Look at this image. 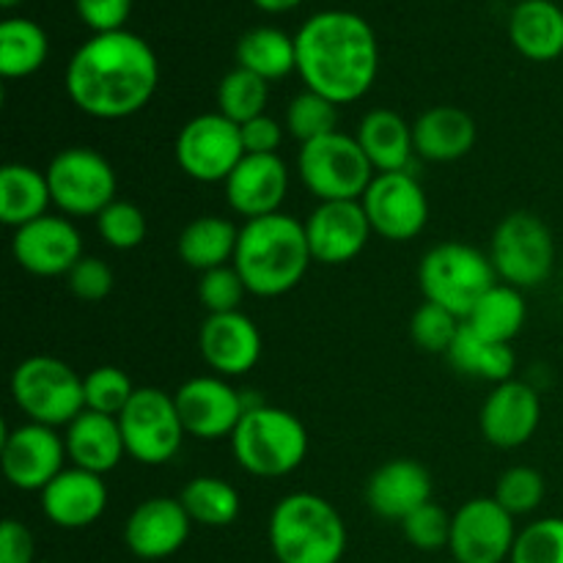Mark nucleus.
I'll return each instance as SVG.
<instances>
[{"instance_id": "nucleus-33", "label": "nucleus", "mask_w": 563, "mask_h": 563, "mask_svg": "<svg viewBox=\"0 0 563 563\" xmlns=\"http://www.w3.org/2000/svg\"><path fill=\"white\" fill-rule=\"evenodd\" d=\"M49 55V38L38 22L27 16H9L0 22V75L22 80L36 75Z\"/></svg>"}, {"instance_id": "nucleus-17", "label": "nucleus", "mask_w": 563, "mask_h": 563, "mask_svg": "<svg viewBox=\"0 0 563 563\" xmlns=\"http://www.w3.org/2000/svg\"><path fill=\"white\" fill-rule=\"evenodd\" d=\"M11 253L25 273L38 275V278H58V275H69L71 267L82 258V236L71 220L44 214L14 231Z\"/></svg>"}, {"instance_id": "nucleus-28", "label": "nucleus", "mask_w": 563, "mask_h": 563, "mask_svg": "<svg viewBox=\"0 0 563 563\" xmlns=\"http://www.w3.org/2000/svg\"><path fill=\"white\" fill-rule=\"evenodd\" d=\"M355 137L377 174L407 170L412 154H416L412 124H407L396 110L388 108L368 110V113L363 115L361 126H357Z\"/></svg>"}, {"instance_id": "nucleus-5", "label": "nucleus", "mask_w": 563, "mask_h": 563, "mask_svg": "<svg viewBox=\"0 0 563 563\" xmlns=\"http://www.w3.org/2000/svg\"><path fill=\"white\" fill-rule=\"evenodd\" d=\"M229 440L236 465L258 478L289 476L308 456V429L284 407L247 405Z\"/></svg>"}, {"instance_id": "nucleus-16", "label": "nucleus", "mask_w": 563, "mask_h": 563, "mask_svg": "<svg viewBox=\"0 0 563 563\" xmlns=\"http://www.w3.org/2000/svg\"><path fill=\"white\" fill-rule=\"evenodd\" d=\"M174 401L185 432L198 440L231 438L247 410L240 390L218 374L187 379L174 394Z\"/></svg>"}, {"instance_id": "nucleus-15", "label": "nucleus", "mask_w": 563, "mask_h": 563, "mask_svg": "<svg viewBox=\"0 0 563 563\" xmlns=\"http://www.w3.org/2000/svg\"><path fill=\"white\" fill-rule=\"evenodd\" d=\"M66 462V443L53 427L22 423L9 429L0 443V465L5 482L22 493H42Z\"/></svg>"}, {"instance_id": "nucleus-32", "label": "nucleus", "mask_w": 563, "mask_h": 563, "mask_svg": "<svg viewBox=\"0 0 563 563\" xmlns=\"http://www.w3.org/2000/svg\"><path fill=\"white\" fill-rule=\"evenodd\" d=\"M449 363L460 374L467 377L484 379V383H509L515 379L517 357L515 350L509 344H495V341L482 339L476 330H471L467 324H462L460 335L454 339L449 350Z\"/></svg>"}, {"instance_id": "nucleus-25", "label": "nucleus", "mask_w": 563, "mask_h": 563, "mask_svg": "<svg viewBox=\"0 0 563 563\" xmlns=\"http://www.w3.org/2000/svg\"><path fill=\"white\" fill-rule=\"evenodd\" d=\"M64 443L66 456L71 460V465L97 473V476L115 471L126 454L119 418L102 416V412L91 410H82L80 416L66 427Z\"/></svg>"}, {"instance_id": "nucleus-4", "label": "nucleus", "mask_w": 563, "mask_h": 563, "mask_svg": "<svg viewBox=\"0 0 563 563\" xmlns=\"http://www.w3.org/2000/svg\"><path fill=\"white\" fill-rule=\"evenodd\" d=\"M269 548L278 563H341L346 526L328 498L291 493L269 515Z\"/></svg>"}, {"instance_id": "nucleus-38", "label": "nucleus", "mask_w": 563, "mask_h": 563, "mask_svg": "<svg viewBox=\"0 0 563 563\" xmlns=\"http://www.w3.org/2000/svg\"><path fill=\"white\" fill-rule=\"evenodd\" d=\"M462 319L438 302H423L410 319V339L418 350L429 355H449L451 344L460 335Z\"/></svg>"}, {"instance_id": "nucleus-43", "label": "nucleus", "mask_w": 563, "mask_h": 563, "mask_svg": "<svg viewBox=\"0 0 563 563\" xmlns=\"http://www.w3.org/2000/svg\"><path fill=\"white\" fill-rule=\"evenodd\" d=\"M245 295V280L236 273L234 264L201 273V280H198V300L203 302L209 313L240 311V302Z\"/></svg>"}, {"instance_id": "nucleus-1", "label": "nucleus", "mask_w": 563, "mask_h": 563, "mask_svg": "<svg viewBox=\"0 0 563 563\" xmlns=\"http://www.w3.org/2000/svg\"><path fill=\"white\" fill-rule=\"evenodd\" d=\"M159 86V60L132 31L93 33L66 66V93L80 113L121 121L141 113Z\"/></svg>"}, {"instance_id": "nucleus-47", "label": "nucleus", "mask_w": 563, "mask_h": 563, "mask_svg": "<svg viewBox=\"0 0 563 563\" xmlns=\"http://www.w3.org/2000/svg\"><path fill=\"white\" fill-rule=\"evenodd\" d=\"M284 130L286 126L267 113L245 121L240 126L245 154H278L280 143H284Z\"/></svg>"}, {"instance_id": "nucleus-30", "label": "nucleus", "mask_w": 563, "mask_h": 563, "mask_svg": "<svg viewBox=\"0 0 563 563\" xmlns=\"http://www.w3.org/2000/svg\"><path fill=\"white\" fill-rule=\"evenodd\" d=\"M53 203L47 174L22 163H9L0 170V220L11 229L44 218Z\"/></svg>"}, {"instance_id": "nucleus-7", "label": "nucleus", "mask_w": 563, "mask_h": 563, "mask_svg": "<svg viewBox=\"0 0 563 563\" xmlns=\"http://www.w3.org/2000/svg\"><path fill=\"white\" fill-rule=\"evenodd\" d=\"M11 399L27 421L44 427H69L82 410V377L49 355H33L11 374Z\"/></svg>"}, {"instance_id": "nucleus-50", "label": "nucleus", "mask_w": 563, "mask_h": 563, "mask_svg": "<svg viewBox=\"0 0 563 563\" xmlns=\"http://www.w3.org/2000/svg\"><path fill=\"white\" fill-rule=\"evenodd\" d=\"M22 0H0V5H3V9H14V5H20Z\"/></svg>"}, {"instance_id": "nucleus-23", "label": "nucleus", "mask_w": 563, "mask_h": 563, "mask_svg": "<svg viewBox=\"0 0 563 563\" xmlns=\"http://www.w3.org/2000/svg\"><path fill=\"white\" fill-rule=\"evenodd\" d=\"M38 495H42L44 517L66 531L93 526L108 509L104 478L75 465L64 467Z\"/></svg>"}, {"instance_id": "nucleus-41", "label": "nucleus", "mask_w": 563, "mask_h": 563, "mask_svg": "<svg viewBox=\"0 0 563 563\" xmlns=\"http://www.w3.org/2000/svg\"><path fill=\"white\" fill-rule=\"evenodd\" d=\"M509 563H563V517H542L522 528Z\"/></svg>"}, {"instance_id": "nucleus-42", "label": "nucleus", "mask_w": 563, "mask_h": 563, "mask_svg": "<svg viewBox=\"0 0 563 563\" xmlns=\"http://www.w3.org/2000/svg\"><path fill=\"white\" fill-rule=\"evenodd\" d=\"M97 231L99 240L113 251H132L146 240V214L130 201H119L115 198L110 207H104L97 214Z\"/></svg>"}, {"instance_id": "nucleus-13", "label": "nucleus", "mask_w": 563, "mask_h": 563, "mask_svg": "<svg viewBox=\"0 0 563 563\" xmlns=\"http://www.w3.org/2000/svg\"><path fill=\"white\" fill-rule=\"evenodd\" d=\"M372 231L388 242H410L427 229L429 198L407 170L377 174L361 198Z\"/></svg>"}, {"instance_id": "nucleus-46", "label": "nucleus", "mask_w": 563, "mask_h": 563, "mask_svg": "<svg viewBox=\"0 0 563 563\" xmlns=\"http://www.w3.org/2000/svg\"><path fill=\"white\" fill-rule=\"evenodd\" d=\"M135 0H75V11L93 33L124 31Z\"/></svg>"}, {"instance_id": "nucleus-3", "label": "nucleus", "mask_w": 563, "mask_h": 563, "mask_svg": "<svg viewBox=\"0 0 563 563\" xmlns=\"http://www.w3.org/2000/svg\"><path fill=\"white\" fill-rule=\"evenodd\" d=\"M311 262L306 223L291 214L275 212L242 223L234 267L245 280L247 295H286L306 278Z\"/></svg>"}, {"instance_id": "nucleus-22", "label": "nucleus", "mask_w": 563, "mask_h": 563, "mask_svg": "<svg viewBox=\"0 0 563 563\" xmlns=\"http://www.w3.org/2000/svg\"><path fill=\"white\" fill-rule=\"evenodd\" d=\"M225 201L240 218L256 220L280 212L289 192V168L278 154H245L223 181Z\"/></svg>"}, {"instance_id": "nucleus-39", "label": "nucleus", "mask_w": 563, "mask_h": 563, "mask_svg": "<svg viewBox=\"0 0 563 563\" xmlns=\"http://www.w3.org/2000/svg\"><path fill=\"white\" fill-rule=\"evenodd\" d=\"M135 385L121 372L119 366H97L82 377V399H86V410L102 412V416L119 418L121 410L130 405Z\"/></svg>"}, {"instance_id": "nucleus-21", "label": "nucleus", "mask_w": 563, "mask_h": 563, "mask_svg": "<svg viewBox=\"0 0 563 563\" xmlns=\"http://www.w3.org/2000/svg\"><path fill=\"white\" fill-rule=\"evenodd\" d=\"M539 421H542V399L531 385L520 379L495 385L478 416L484 440L504 451L526 445L537 434Z\"/></svg>"}, {"instance_id": "nucleus-29", "label": "nucleus", "mask_w": 563, "mask_h": 563, "mask_svg": "<svg viewBox=\"0 0 563 563\" xmlns=\"http://www.w3.org/2000/svg\"><path fill=\"white\" fill-rule=\"evenodd\" d=\"M236 242H240V229L231 220L218 218V214H203V218L190 220L181 229L176 251L187 267L209 273V269L234 264Z\"/></svg>"}, {"instance_id": "nucleus-34", "label": "nucleus", "mask_w": 563, "mask_h": 563, "mask_svg": "<svg viewBox=\"0 0 563 563\" xmlns=\"http://www.w3.org/2000/svg\"><path fill=\"white\" fill-rule=\"evenodd\" d=\"M526 319L528 306L522 291L509 284H495L493 289L476 302V308H473L471 317L465 319V324L471 330H476L482 339L495 341V344H511V339L520 335Z\"/></svg>"}, {"instance_id": "nucleus-6", "label": "nucleus", "mask_w": 563, "mask_h": 563, "mask_svg": "<svg viewBox=\"0 0 563 563\" xmlns=\"http://www.w3.org/2000/svg\"><path fill=\"white\" fill-rule=\"evenodd\" d=\"M418 284L427 302L449 308L465 322L476 302L498 284L493 258L465 242H440L418 264Z\"/></svg>"}, {"instance_id": "nucleus-14", "label": "nucleus", "mask_w": 563, "mask_h": 563, "mask_svg": "<svg viewBox=\"0 0 563 563\" xmlns=\"http://www.w3.org/2000/svg\"><path fill=\"white\" fill-rule=\"evenodd\" d=\"M515 517L495 498H473L451 515L449 550L456 563H506L517 542Z\"/></svg>"}, {"instance_id": "nucleus-51", "label": "nucleus", "mask_w": 563, "mask_h": 563, "mask_svg": "<svg viewBox=\"0 0 563 563\" xmlns=\"http://www.w3.org/2000/svg\"><path fill=\"white\" fill-rule=\"evenodd\" d=\"M451 563H456V561H451Z\"/></svg>"}, {"instance_id": "nucleus-45", "label": "nucleus", "mask_w": 563, "mask_h": 563, "mask_svg": "<svg viewBox=\"0 0 563 563\" xmlns=\"http://www.w3.org/2000/svg\"><path fill=\"white\" fill-rule=\"evenodd\" d=\"M66 280H69L71 295L86 302L104 300L113 291V269L97 256H82L66 275Z\"/></svg>"}, {"instance_id": "nucleus-44", "label": "nucleus", "mask_w": 563, "mask_h": 563, "mask_svg": "<svg viewBox=\"0 0 563 563\" xmlns=\"http://www.w3.org/2000/svg\"><path fill=\"white\" fill-rule=\"evenodd\" d=\"M405 539L412 548L423 550V553H434L440 548H449L451 542V517L443 506L423 504L421 509L412 511L405 522H401Z\"/></svg>"}, {"instance_id": "nucleus-31", "label": "nucleus", "mask_w": 563, "mask_h": 563, "mask_svg": "<svg viewBox=\"0 0 563 563\" xmlns=\"http://www.w3.org/2000/svg\"><path fill=\"white\" fill-rule=\"evenodd\" d=\"M236 66L253 71L262 80H284L297 71V44L295 36L273 25H256L245 31L236 42Z\"/></svg>"}, {"instance_id": "nucleus-9", "label": "nucleus", "mask_w": 563, "mask_h": 563, "mask_svg": "<svg viewBox=\"0 0 563 563\" xmlns=\"http://www.w3.org/2000/svg\"><path fill=\"white\" fill-rule=\"evenodd\" d=\"M489 258L504 284L537 289L555 269V240L550 225L533 212H511L495 229Z\"/></svg>"}, {"instance_id": "nucleus-48", "label": "nucleus", "mask_w": 563, "mask_h": 563, "mask_svg": "<svg viewBox=\"0 0 563 563\" xmlns=\"http://www.w3.org/2000/svg\"><path fill=\"white\" fill-rule=\"evenodd\" d=\"M33 537L20 520H3L0 526V563H33Z\"/></svg>"}, {"instance_id": "nucleus-36", "label": "nucleus", "mask_w": 563, "mask_h": 563, "mask_svg": "<svg viewBox=\"0 0 563 563\" xmlns=\"http://www.w3.org/2000/svg\"><path fill=\"white\" fill-rule=\"evenodd\" d=\"M269 102V82L262 80L253 71L231 69L229 75L220 80L218 86V113L231 119L234 124H245V121L264 115V108Z\"/></svg>"}, {"instance_id": "nucleus-20", "label": "nucleus", "mask_w": 563, "mask_h": 563, "mask_svg": "<svg viewBox=\"0 0 563 563\" xmlns=\"http://www.w3.org/2000/svg\"><path fill=\"white\" fill-rule=\"evenodd\" d=\"M198 350L218 377H240L262 361V333L247 313H209L198 330Z\"/></svg>"}, {"instance_id": "nucleus-27", "label": "nucleus", "mask_w": 563, "mask_h": 563, "mask_svg": "<svg viewBox=\"0 0 563 563\" xmlns=\"http://www.w3.org/2000/svg\"><path fill=\"white\" fill-rule=\"evenodd\" d=\"M509 38L517 53L537 64L563 55V9L553 0H520L509 14Z\"/></svg>"}, {"instance_id": "nucleus-49", "label": "nucleus", "mask_w": 563, "mask_h": 563, "mask_svg": "<svg viewBox=\"0 0 563 563\" xmlns=\"http://www.w3.org/2000/svg\"><path fill=\"white\" fill-rule=\"evenodd\" d=\"M302 0H253V5L262 11H267V14H284V11H291L297 9Z\"/></svg>"}, {"instance_id": "nucleus-18", "label": "nucleus", "mask_w": 563, "mask_h": 563, "mask_svg": "<svg viewBox=\"0 0 563 563\" xmlns=\"http://www.w3.org/2000/svg\"><path fill=\"white\" fill-rule=\"evenodd\" d=\"M192 520L179 498H148L126 517L124 544L135 559L165 561L190 539Z\"/></svg>"}, {"instance_id": "nucleus-37", "label": "nucleus", "mask_w": 563, "mask_h": 563, "mask_svg": "<svg viewBox=\"0 0 563 563\" xmlns=\"http://www.w3.org/2000/svg\"><path fill=\"white\" fill-rule=\"evenodd\" d=\"M339 126V104L317 91H300L286 108V132L302 143L330 135Z\"/></svg>"}, {"instance_id": "nucleus-35", "label": "nucleus", "mask_w": 563, "mask_h": 563, "mask_svg": "<svg viewBox=\"0 0 563 563\" xmlns=\"http://www.w3.org/2000/svg\"><path fill=\"white\" fill-rule=\"evenodd\" d=\"M192 522L203 528H225L240 517V493L229 482L214 476H198L185 484L179 495Z\"/></svg>"}, {"instance_id": "nucleus-26", "label": "nucleus", "mask_w": 563, "mask_h": 563, "mask_svg": "<svg viewBox=\"0 0 563 563\" xmlns=\"http://www.w3.org/2000/svg\"><path fill=\"white\" fill-rule=\"evenodd\" d=\"M416 154L429 163H454L476 146V121L454 104H434L412 121Z\"/></svg>"}, {"instance_id": "nucleus-12", "label": "nucleus", "mask_w": 563, "mask_h": 563, "mask_svg": "<svg viewBox=\"0 0 563 563\" xmlns=\"http://www.w3.org/2000/svg\"><path fill=\"white\" fill-rule=\"evenodd\" d=\"M245 157L240 124L223 113H201L187 121L176 135V163L190 179L201 185H218Z\"/></svg>"}, {"instance_id": "nucleus-8", "label": "nucleus", "mask_w": 563, "mask_h": 563, "mask_svg": "<svg viewBox=\"0 0 563 563\" xmlns=\"http://www.w3.org/2000/svg\"><path fill=\"white\" fill-rule=\"evenodd\" d=\"M297 174L308 192L319 198V203L361 201L363 192L377 176L357 137L339 130L311 143H302L300 154H297Z\"/></svg>"}, {"instance_id": "nucleus-19", "label": "nucleus", "mask_w": 563, "mask_h": 563, "mask_svg": "<svg viewBox=\"0 0 563 563\" xmlns=\"http://www.w3.org/2000/svg\"><path fill=\"white\" fill-rule=\"evenodd\" d=\"M372 234V223L361 201H322L306 220L313 262L333 267L361 256Z\"/></svg>"}, {"instance_id": "nucleus-2", "label": "nucleus", "mask_w": 563, "mask_h": 563, "mask_svg": "<svg viewBox=\"0 0 563 563\" xmlns=\"http://www.w3.org/2000/svg\"><path fill=\"white\" fill-rule=\"evenodd\" d=\"M295 44L297 75L308 91L322 93L339 108L372 91L379 71V42L361 14L317 11L295 33Z\"/></svg>"}, {"instance_id": "nucleus-10", "label": "nucleus", "mask_w": 563, "mask_h": 563, "mask_svg": "<svg viewBox=\"0 0 563 563\" xmlns=\"http://www.w3.org/2000/svg\"><path fill=\"white\" fill-rule=\"evenodd\" d=\"M53 203L69 218H97L115 201V170L99 152L71 146L55 154L47 165Z\"/></svg>"}, {"instance_id": "nucleus-11", "label": "nucleus", "mask_w": 563, "mask_h": 563, "mask_svg": "<svg viewBox=\"0 0 563 563\" xmlns=\"http://www.w3.org/2000/svg\"><path fill=\"white\" fill-rule=\"evenodd\" d=\"M119 427L126 454L141 465H165L187 438L174 396L159 388H137L121 410Z\"/></svg>"}, {"instance_id": "nucleus-40", "label": "nucleus", "mask_w": 563, "mask_h": 563, "mask_svg": "<svg viewBox=\"0 0 563 563\" xmlns=\"http://www.w3.org/2000/svg\"><path fill=\"white\" fill-rule=\"evenodd\" d=\"M544 493H548V484H544L542 473H539L537 467L517 465L509 467L506 473H500L493 498L498 500L511 517H522L533 515V511L542 506Z\"/></svg>"}, {"instance_id": "nucleus-24", "label": "nucleus", "mask_w": 563, "mask_h": 563, "mask_svg": "<svg viewBox=\"0 0 563 563\" xmlns=\"http://www.w3.org/2000/svg\"><path fill=\"white\" fill-rule=\"evenodd\" d=\"M429 500H432V476L416 460L385 462L366 484L368 509L390 522H405Z\"/></svg>"}]
</instances>
